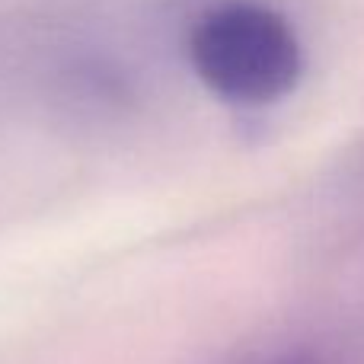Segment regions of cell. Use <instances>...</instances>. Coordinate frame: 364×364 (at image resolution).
I'll use <instances>...</instances> for the list:
<instances>
[{"label": "cell", "instance_id": "obj_2", "mask_svg": "<svg viewBox=\"0 0 364 364\" xmlns=\"http://www.w3.org/2000/svg\"><path fill=\"white\" fill-rule=\"evenodd\" d=\"M262 364H320V361H316L314 355H282V358H272Z\"/></svg>", "mask_w": 364, "mask_h": 364}, {"label": "cell", "instance_id": "obj_1", "mask_svg": "<svg viewBox=\"0 0 364 364\" xmlns=\"http://www.w3.org/2000/svg\"><path fill=\"white\" fill-rule=\"evenodd\" d=\"M192 64L211 93L237 106H269L297 87L304 70L301 42L275 10L227 4L192 32Z\"/></svg>", "mask_w": 364, "mask_h": 364}]
</instances>
